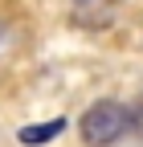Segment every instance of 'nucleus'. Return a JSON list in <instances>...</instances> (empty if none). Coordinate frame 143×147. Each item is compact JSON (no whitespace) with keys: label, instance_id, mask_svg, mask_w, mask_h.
Listing matches in <instances>:
<instances>
[{"label":"nucleus","instance_id":"2","mask_svg":"<svg viewBox=\"0 0 143 147\" xmlns=\"http://www.w3.org/2000/svg\"><path fill=\"white\" fill-rule=\"evenodd\" d=\"M25 49H29V29H25V21L0 12V69L12 65V61H21Z\"/></svg>","mask_w":143,"mask_h":147},{"label":"nucleus","instance_id":"3","mask_svg":"<svg viewBox=\"0 0 143 147\" xmlns=\"http://www.w3.org/2000/svg\"><path fill=\"white\" fill-rule=\"evenodd\" d=\"M69 21L82 29H106L115 21V0H65Z\"/></svg>","mask_w":143,"mask_h":147},{"label":"nucleus","instance_id":"1","mask_svg":"<svg viewBox=\"0 0 143 147\" xmlns=\"http://www.w3.org/2000/svg\"><path fill=\"white\" fill-rule=\"evenodd\" d=\"M78 135L86 147H115L119 139L131 135V106L119 98H98L82 110L78 119Z\"/></svg>","mask_w":143,"mask_h":147},{"label":"nucleus","instance_id":"4","mask_svg":"<svg viewBox=\"0 0 143 147\" xmlns=\"http://www.w3.org/2000/svg\"><path fill=\"white\" fill-rule=\"evenodd\" d=\"M131 135H139V139H143V94L131 102Z\"/></svg>","mask_w":143,"mask_h":147}]
</instances>
